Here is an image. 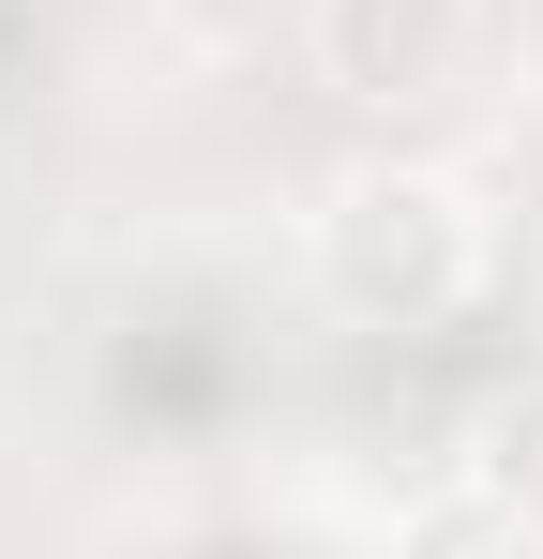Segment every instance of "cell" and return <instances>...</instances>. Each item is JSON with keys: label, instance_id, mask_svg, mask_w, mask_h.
<instances>
[{"label": "cell", "instance_id": "cell-1", "mask_svg": "<svg viewBox=\"0 0 543 559\" xmlns=\"http://www.w3.org/2000/svg\"><path fill=\"white\" fill-rule=\"evenodd\" d=\"M483 273H498L483 182H452L423 152L333 167V197H317V302H333L348 333H438V318L483 302Z\"/></svg>", "mask_w": 543, "mask_h": 559}, {"label": "cell", "instance_id": "cell-2", "mask_svg": "<svg viewBox=\"0 0 543 559\" xmlns=\"http://www.w3.org/2000/svg\"><path fill=\"white\" fill-rule=\"evenodd\" d=\"M483 61V0H317V76L348 106H452Z\"/></svg>", "mask_w": 543, "mask_h": 559}, {"label": "cell", "instance_id": "cell-3", "mask_svg": "<svg viewBox=\"0 0 543 559\" xmlns=\"http://www.w3.org/2000/svg\"><path fill=\"white\" fill-rule=\"evenodd\" d=\"M468 484H483L514 530H543V378L483 393V424H468Z\"/></svg>", "mask_w": 543, "mask_h": 559}, {"label": "cell", "instance_id": "cell-4", "mask_svg": "<svg viewBox=\"0 0 543 559\" xmlns=\"http://www.w3.org/2000/svg\"><path fill=\"white\" fill-rule=\"evenodd\" d=\"M393 559H543V530H514L483 484H452V499H423V514H408V545H393Z\"/></svg>", "mask_w": 543, "mask_h": 559}]
</instances>
